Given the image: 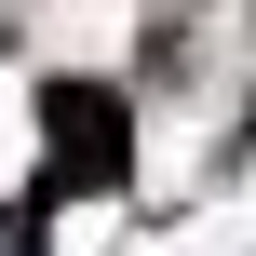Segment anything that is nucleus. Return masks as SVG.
I'll return each mask as SVG.
<instances>
[{
  "label": "nucleus",
  "instance_id": "1",
  "mask_svg": "<svg viewBox=\"0 0 256 256\" xmlns=\"http://www.w3.org/2000/svg\"><path fill=\"white\" fill-rule=\"evenodd\" d=\"M135 135H122V94L108 81H54L40 94V189H122Z\"/></svg>",
  "mask_w": 256,
  "mask_h": 256
}]
</instances>
